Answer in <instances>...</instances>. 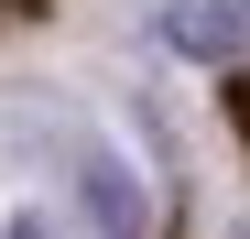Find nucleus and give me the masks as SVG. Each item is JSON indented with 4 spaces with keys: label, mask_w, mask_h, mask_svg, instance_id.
Segmentation results:
<instances>
[{
    "label": "nucleus",
    "mask_w": 250,
    "mask_h": 239,
    "mask_svg": "<svg viewBox=\"0 0 250 239\" xmlns=\"http://www.w3.org/2000/svg\"><path fill=\"white\" fill-rule=\"evenodd\" d=\"M163 44H174V55H239L250 44V0H196V11L163 22Z\"/></svg>",
    "instance_id": "nucleus-1"
},
{
    "label": "nucleus",
    "mask_w": 250,
    "mask_h": 239,
    "mask_svg": "<svg viewBox=\"0 0 250 239\" xmlns=\"http://www.w3.org/2000/svg\"><path fill=\"white\" fill-rule=\"evenodd\" d=\"M87 207H98L109 239H142V185L120 174V163H87Z\"/></svg>",
    "instance_id": "nucleus-2"
},
{
    "label": "nucleus",
    "mask_w": 250,
    "mask_h": 239,
    "mask_svg": "<svg viewBox=\"0 0 250 239\" xmlns=\"http://www.w3.org/2000/svg\"><path fill=\"white\" fill-rule=\"evenodd\" d=\"M11 239H55V228H44V218H22V228H11Z\"/></svg>",
    "instance_id": "nucleus-3"
}]
</instances>
